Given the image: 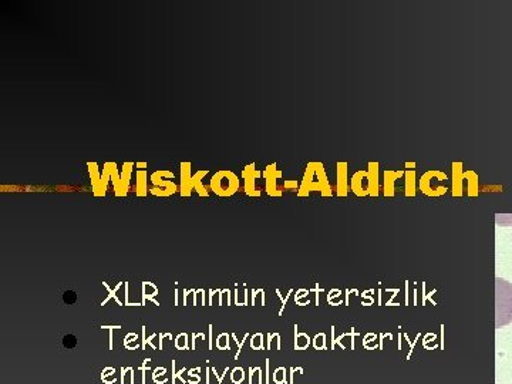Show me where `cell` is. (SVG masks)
I'll list each match as a JSON object with an SVG mask.
<instances>
[{
  "mask_svg": "<svg viewBox=\"0 0 512 384\" xmlns=\"http://www.w3.org/2000/svg\"><path fill=\"white\" fill-rule=\"evenodd\" d=\"M512 322V285L495 279V326L498 329Z\"/></svg>",
  "mask_w": 512,
  "mask_h": 384,
  "instance_id": "6da1fadb",
  "label": "cell"
},
{
  "mask_svg": "<svg viewBox=\"0 0 512 384\" xmlns=\"http://www.w3.org/2000/svg\"><path fill=\"white\" fill-rule=\"evenodd\" d=\"M63 301L66 305H73L77 301V293L73 291H67L63 295Z\"/></svg>",
  "mask_w": 512,
  "mask_h": 384,
  "instance_id": "3957f363",
  "label": "cell"
},
{
  "mask_svg": "<svg viewBox=\"0 0 512 384\" xmlns=\"http://www.w3.org/2000/svg\"><path fill=\"white\" fill-rule=\"evenodd\" d=\"M63 345L66 349H73L76 348L77 345V338L74 335H66L63 339Z\"/></svg>",
  "mask_w": 512,
  "mask_h": 384,
  "instance_id": "7a4b0ae2",
  "label": "cell"
}]
</instances>
